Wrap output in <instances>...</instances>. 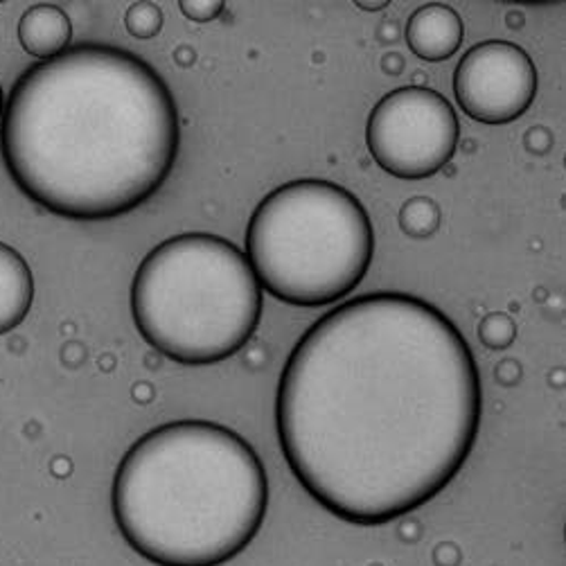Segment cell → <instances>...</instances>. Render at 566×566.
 <instances>
[{
    "label": "cell",
    "instance_id": "cell-1",
    "mask_svg": "<svg viewBox=\"0 0 566 566\" xmlns=\"http://www.w3.org/2000/svg\"><path fill=\"white\" fill-rule=\"evenodd\" d=\"M481 409L461 329L422 298L379 292L303 334L280 375L275 424L294 476L323 507L381 526L457 479Z\"/></svg>",
    "mask_w": 566,
    "mask_h": 566
},
{
    "label": "cell",
    "instance_id": "cell-2",
    "mask_svg": "<svg viewBox=\"0 0 566 566\" xmlns=\"http://www.w3.org/2000/svg\"><path fill=\"white\" fill-rule=\"evenodd\" d=\"M181 120L172 91L138 54L84 43L14 84L0 151L19 190L64 219H116L175 169Z\"/></svg>",
    "mask_w": 566,
    "mask_h": 566
},
{
    "label": "cell",
    "instance_id": "cell-3",
    "mask_svg": "<svg viewBox=\"0 0 566 566\" xmlns=\"http://www.w3.org/2000/svg\"><path fill=\"white\" fill-rule=\"evenodd\" d=\"M111 499L123 537L145 559L219 566L255 539L269 507V479L240 433L177 420L127 451Z\"/></svg>",
    "mask_w": 566,
    "mask_h": 566
},
{
    "label": "cell",
    "instance_id": "cell-4",
    "mask_svg": "<svg viewBox=\"0 0 566 566\" xmlns=\"http://www.w3.org/2000/svg\"><path fill=\"white\" fill-rule=\"evenodd\" d=\"M132 314L145 342L184 366L238 355L262 318V287L229 240L186 233L158 244L132 285Z\"/></svg>",
    "mask_w": 566,
    "mask_h": 566
},
{
    "label": "cell",
    "instance_id": "cell-5",
    "mask_svg": "<svg viewBox=\"0 0 566 566\" xmlns=\"http://www.w3.org/2000/svg\"><path fill=\"white\" fill-rule=\"evenodd\" d=\"M253 273L271 296L296 307L346 298L366 277L375 233L364 203L346 188L301 179L266 195L247 226Z\"/></svg>",
    "mask_w": 566,
    "mask_h": 566
},
{
    "label": "cell",
    "instance_id": "cell-6",
    "mask_svg": "<svg viewBox=\"0 0 566 566\" xmlns=\"http://www.w3.org/2000/svg\"><path fill=\"white\" fill-rule=\"evenodd\" d=\"M461 123L451 102L424 86L384 95L370 111L366 143L375 163L395 179L420 181L454 158Z\"/></svg>",
    "mask_w": 566,
    "mask_h": 566
},
{
    "label": "cell",
    "instance_id": "cell-7",
    "mask_svg": "<svg viewBox=\"0 0 566 566\" xmlns=\"http://www.w3.org/2000/svg\"><path fill=\"white\" fill-rule=\"evenodd\" d=\"M454 93L468 116L483 125L515 123L535 102L537 69L517 43L483 41L461 56Z\"/></svg>",
    "mask_w": 566,
    "mask_h": 566
},
{
    "label": "cell",
    "instance_id": "cell-8",
    "mask_svg": "<svg viewBox=\"0 0 566 566\" xmlns=\"http://www.w3.org/2000/svg\"><path fill=\"white\" fill-rule=\"evenodd\" d=\"M463 21L449 6H424L407 23L409 48L427 62H444L463 43Z\"/></svg>",
    "mask_w": 566,
    "mask_h": 566
},
{
    "label": "cell",
    "instance_id": "cell-9",
    "mask_svg": "<svg viewBox=\"0 0 566 566\" xmlns=\"http://www.w3.org/2000/svg\"><path fill=\"white\" fill-rule=\"evenodd\" d=\"M73 39V23L69 14L56 6H34L19 23V41L30 56L48 62L69 50Z\"/></svg>",
    "mask_w": 566,
    "mask_h": 566
},
{
    "label": "cell",
    "instance_id": "cell-10",
    "mask_svg": "<svg viewBox=\"0 0 566 566\" xmlns=\"http://www.w3.org/2000/svg\"><path fill=\"white\" fill-rule=\"evenodd\" d=\"M34 301V277L19 251L0 242V334L19 327Z\"/></svg>",
    "mask_w": 566,
    "mask_h": 566
},
{
    "label": "cell",
    "instance_id": "cell-11",
    "mask_svg": "<svg viewBox=\"0 0 566 566\" xmlns=\"http://www.w3.org/2000/svg\"><path fill=\"white\" fill-rule=\"evenodd\" d=\"M440 226V208L429 197L409 199L400 210V229L416 240L431 238Z\"/></svg>",
    "mask_w": 566,
    "mask_h": 566
},
{
    "label": "cell",
    "instance_id": "cell-12",
    "mask_svg": "<svg viewBox=\"0 0 566 566\" xmlns=\"http://www.w3.org/2000/svg\"><path fill=\"white\" fill-rule=\"evenodd\" d=\"M479 338L485 348L503 350L517 338V325L505 312H492L479 323Z\"/></svg>",
    "mask_w": 566,
    "mask_h": 566
},
{
    "label": "cell",
    "instance_id": "cell-13",
    "mask_svg": "<svg viewBox=\"0 0 566 566\" xmlns=\"http://www.w3.org/2000/svg\"><path fill=\"white\" fill-rule=\"evenodd\" d=\"M125 28L134 39H154L163 30V12L156 3H134L125 14Z\"/></svg>",
    "mask_w": 566,
    "mask_h": 566
},
{
    "label": "cell",
    "instance_id": "cell-14",
    "mask_svg": "<svg viewBox=\"0 0 566 566\" xmlns=\"http://www.w3.org/2000/svg\"><path fill=\"white\" fill-rule=\"evenodd\" d=\"M179 8L190 21H197V23H208L219 14H223L226 10V6L217 3V0H203V3L201 0H184Z\"/></svg>",
    "mask_w": 566,
    "mask_h": 566
},
{
    "label": "cell",
    "instance_id": "cell-15",
    "mask_svg": "<svg viewBox=\"0 0 566 566\" xmlns=\"http://www.w3.org/2000/svg\"><path fill=\"white\" fill-rule=\"evenodd\" d=\"M357 8L366 12H379V10H386L388 3H357Z\"/></svg>",
    "mask_w": 566,
    "mask_h": 566
},
{
    "label": "cell",
    "instance_id": "cell-16",
    "mask_svg": "<svg viewBox=\"0 0 566 566\" xmlns=\"http://www.w3.org/2000/svg\"><path fill=\"white\" fill-rule=\"evenodd\" d=\"M3 111H6V95H3V86H0V118H3Z\"/></svg>",
    "mask_w": 566,
    "mask_h": 566
}]
</instances>
